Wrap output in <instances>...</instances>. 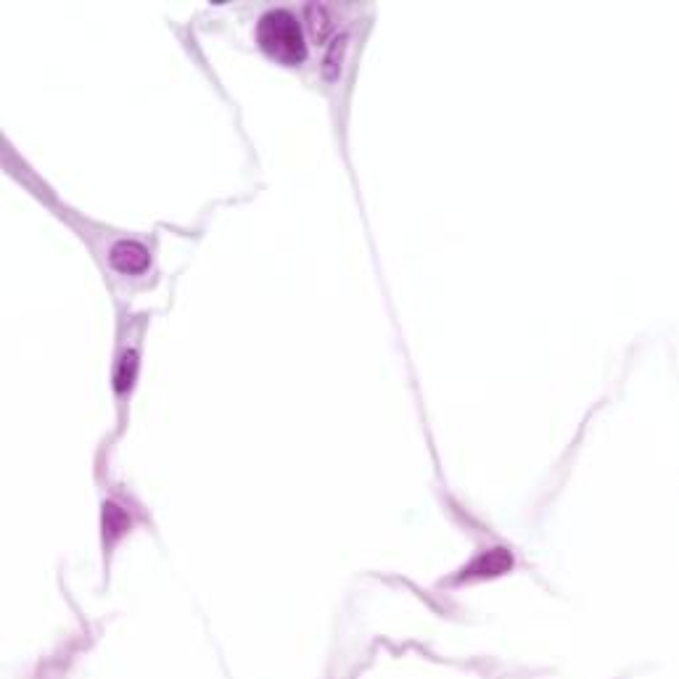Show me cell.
<instances>
[{
    "label": "cell",
    "mask_w": 679,
    "mask_h": 679,
    "mask_svg": "<svg viewBox=\"0 0 679 679\" xmlns=\"http://www.w3.org/2000/svg\"><path fill=\"white\" fill-rule=\"evenodd\" d=\"M347 43H349V37L339 35V37H333V43L328 45V51H325V59H323V77H325V80H336V77L341 74L344 53H347Z\"/></svg>",
    "instance_id": "obj_3"
},
{
    "label": "cell",
    "mask_w": 679,
    "mask_h": 679,
    "mask_svg": "<svg viewBox=\"0 0 679 679\" xmlns=\"http://www.w3.org/2000/svg\"><path fill=\"white\" fill-rule=\"evenodd\" d=\"M307 16H310L315 37H318V40H325V35L331 32V16H328V8L320 6V3H312V6H307Z\"/></svg>",
    "instance_id": "obj_5"
},
{
    "label": "cell",
    "mask_w": 679,
    "mask_h": 679,
    "mask_svg": "<svg viewBox=\"0 0 679 679\" xmlns=\"http://www.w3.org/2000/svg\"><path fill=\"white\" fill-rule=\"evenodd\" d=\"M135 373H138V355L135 352H125V357L119 360L117 376H114V384H117L119 392H127L133 386Z\"/></svg>",
    "instance_id": "obj_4"
},
{
    "label": "cell",
    "mask_w": 679,
    "mask_h": 679,
    "mask_svg": "<svg viewBox=\"0 0 679 679\" xmlns=\"http://www.w3.org/2000/svg\"><path fill=\"white\" fill-rule=\"evenodd\" d=\"M109 259H111V265L117 267L119 273L138 275L148 267V262H151V254H148V249L143 244L125 238V241H117V244L111 246Z\"/></svg>",
    "instance_id": "obj_2"
},
{
    "label": "cell",
    "mask_w": 679,
    "mask_h": 679,
    "mask_svg": "<svg viewBox=\"0 0 679 679\" xmlns=\"http://www.w3.org/2000/svg\"><path fill=\"white\" fill-rule=\"evenodd\" d=\"M257 43L267 56L283 64H302L307 59V43H304L302 24L286 8L267 11L257 24Z\"/></svg>",
    "instance_id": "obj_1"
}]
</instances>
